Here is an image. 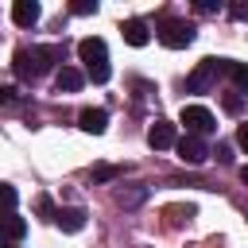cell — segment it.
Wrapping results in <instances>:
<instances>
[{"mask_svg": "<svg viewBox=\"0 0 248 248\" xmlns=\"http://www.w3.org/2000/svg\"><path fill=\"white\" fill-rule=\"evenodd\" d=\"M58 58H62L58 46H23V50H16V74L23 81H35V78L50 74Z\"/></svg>", "mask_w": 248, "mask_h": 248, "instance_id": "6da1fadb", "label": "cell"}, {"mask_svg": "<svg viewBox=\"0 0 248 248\" xmlns=\"http://www.w3.org/2000/svg\"><path fill=\"white\" fill-rule=\"evenodd\" d=\"M155 39H159L163 46H170V50H182V46H190V43H194V27H190L186 19L163 16V19L155 23Z\"/></svg>", "mask_w": 248, "mask_h": 248, "instance_id": "7a4b0ae2", "label": "cell"}, {"mask_svg": "<svg viewBox=\"0 0 248 248\" xmlns=\"http://www.w3.org/2000/svg\"><path fill=\"white\" fill-rule=\"evenodd\" d=\"M178 120H182L186 136H209V132L217 128V120H213V112H209L205 105H182Z\"/></svg>", "mask_w": 248, "mask_h": 248, "instance_id": "3957f363", "label": "cell"}, {"mask_svg": "<svg viewBox=\"0 0 248 248\" xmlns=\"http://www.w3.org/2000/svg\"><path fill=\"white\" fill-rule=\"evenodd\" d=\"M78 58L85 62V70H93V66H105V62H108V46H105V39H97V35L81 39V43H78Z\"/></svg>", "mask_w": 248, "mask_h": 248, "instance_id": "277c9868", "label": "cell"}, {"mask_svg": "<svg viewBox=\"0 0 248 248\" xmlns=\"http://www.w3.org/2000/svg\"><path fill=\"white\" fill-rule=\"evenodd\" d=\"M174 151H178V159H182V163H190V167H198V163H205V159H209V147H205V140H202V136H182V140L174 143Z\"/></svg>", "mask_w": 248, "mask_h": 248, "instance_id": "5b68a950", "label": "cell"}, {"mask_svg": "<svg viewBox=\"0 0 248 248\" xmlns=\"http://www.w3.org/2000/svg\"><path fill=\"white\" fill-rule=\"evenodd\" d=\"M147 143H151L155 151H167V147H174V143H178V132H174V124H170V120H155V124L147 128Z\"/></svg>", "mask_w": 248, "mask_h": 248, "instance_id": "8992f818", "label": "cell"}, {"mask_svg": "<svg viewBox=\"0 0 248 248\" xmlns=\"http://www.w3.org/2000/svg\"><path fill=\"white\" fill-rule=\"evenodd\" d=\"M213 78H217V58H202V62L194 66V74L186 78V89H190V93H202Z\"/></svg>", "mask_w": 248, "mask_h": 248, "instance_id": "52a82bcc", "label": "cell"}, {"mask_svg": "<svg viewBox=\"0 0 248 248\" xmlns=\"http://www.w3.org/2000/svg\"><path fill=\"white\" fill-rule=\"evenodd\" d=\"M27 236V221L16 213H0V244H19Z\"/></svg>", "mask_w": 248, "mask_h": 248, "instance_id": "ba28073f", "label": "cell"}, {"mask_svg": "<svg viewBox=\"0 0 248 248\" xmlns=\"http://www.w3.org/2000/svg\"><path fill=\"white\" fill-rule=\"evenodd\" d=\"M39 16H43V12H39L35 0H16V4H12V23H16V27H35Z\"/></svg>", "mask_w": 248, "mask_h": 248, "instance_id": "9c48e42d", "label": "cell"}, {"mask_svg": "<svg viewBox=\"0 0 248 248\" xmlns=\"http://www.w3.org/2000/svg\"><path fill=\"white\" fill-rule=\"evenodd\" d=\"M120 35H124L128 46H147V43H151V31H147L143 19H124V23H120Z\"/></svg>", "mask_w": 248, "mask_h": 248, "instance_id": "30bf717a", "label": "cell"}, {"mask_svg": "<svg viewBox=\"0 0 248 248\" xmlns=\"http://www.w3.org/2000/svg\"><path fill=\"white\" fill-rule=\"evenodd\" d=\"M81 81H85V74H81L78 66H58V70H54V85H58V93H78Z\"/></svg>", "mask_w": 248, "mask_h": 248, "instance_id": "8fae6325", "label": "cell"}, {"mask_svg": "<svg viewBox=\"0 0 248 248\" xmlns=\"http://www.w3.org/2000/svg\"><path fill=\"white\" fill-rule=\"evenodd\" d=\"M217 74H229L232 85L240 93H248V62H232V58H217Z\"/></svg>", "mask_w": 248, "mask_h": 248, "instance_id": "7c38bea8", "label": "cell"}, {"mask_svg": "<svg viewBox=\"0 0 248 248\" xmlns=\"http://www.w3.org/2000/svg\"><path fill=\"white\" fill-rule=\"evenodd\" d=\"M78 124H81V132H89V136H101V132L108 128V112H105V108H81Z\"/></svg>", "mask_w": 248, "mask_h": 248, "instance_id": "4fadbf2b", "label": "cell"}, {"mask_svg": "<svg viewBox=\"0 0 248 248\" xmlns=\"http://www.w3.org/2000/svg\"><path fill=\"white\" fill-rule=\"evenodd\" d=\"M54 225H58L62 232H81V229H85V209H78V205H74V209H58V213H54Z\"/></svg>", "mask_w": 248, "mask_h": 248, "instance_id": "5bb4252c", "label": "cell"}, {"mask_svg": "<svg viewBox=\"0 0 248 248\" xmlns=\"http://www.w3.org/2000/svg\"><path fill=\"white\" fill-rule=\"evenodd\" d=\"M143 198H147V190H143V186H136V190H116V205H124V209L140 205Z\"/></svg>", "mask_w": 248, "mask_h": 248, "instance_id": "9a60e30c", "label": "cell"}, {"mask_svg": "<svg viewBox=\"0 0 248 248\" xmlns=\"http://www.w3.org/2000/svg\"><path fill=\"white\" fill-rule=\"evenodd\" d=\"M16 202H19V190L0 182V213H16Z\"/></svg>", "mask_w": 248, "mask_h": 248, "instance_id": "2e32d148", "label": "cell"}, {"mask_svg": "<svg viewBox=\"0 0 248 248\" xmlns=\"http://www.w3.org/2000/svg\"><path fill=\"white\" fill-rule=\"evenodd\" d=\"M163 213H167V221H170V225H182V221H190V217H194V205H167Z\"/></svg>", "mask_w": 248, "mask_h": 248, "instance_id": "e0dca14e", "label": "cell"}, {"mask_svg": "<svg viewBox=\"0 0 248 248\" xmlns=\"http://www.w3.org/2000/svg\"><path fill=\"white\" fill-rule=\"evenodd\" d=\"M120 174V167H112V163H101V167H93V182H112Z\"/></svg>", "mask_w": 248, "mask_h": 248, "instance_id": "ac0fdd59", "label": "cell"}, {"mask_svg": "<svg viewBox=\"0 0 248 248\" xmlns=\"http://www.w3.org/2000/svg\"><path fill=\"white\" fill-rule=\"evenodd\" d=\"M70 12H74V16H93V12H97V0H74Z\"/></svg>", "mask_w": 248, "mask_h": 248, "instance_id": "d6986e66", "label": "cell"}, {"mask_svg": "<svg viewBox=\"0 0 248 248\" xmlns=\"http://www.w3.org/2000/svg\"><path fill=\"white\" fill-rule=\"evenodd\" d=\"M39 213H43V217H50V221H54V205H50V198H39Z\"/></svg>", "mask_w": 248, "mask_h": 248, "instance_id": "ffe728a7", "label": "cell"}, {"mask_svg": "<svg viewBox=\"0 0 248 248\" xmlns=\"http://www.w3.org/2000/svg\"><path fill=\"white\" fill-rule=\"evenodd\" d=\"M8 101H16V89L12 85H0V105H8Z\"/></svg>", "mask_w": 248, "mask_h": 248, "instance_id": "44dd1931", "label": "cell"}, {"mask_svg": "<svg viewBox=\"0 0 248 248\" xmlns=\"http://www.w3.org/2000/svg\"><path fill=\"white\" fill-rule=\"evenodd\" d=\"M236 143L248 151V124H240V128H236Z\"/></svg>", "mask_w": 248, "mask_h": 248, "instance_id": "7402d4cb", "label": "cell"}, {"mask_svg": "<svg viewBox=\"0 0 248 248\" xmlns=\"http://www.w3.org/2000/svg\"><path fill=\"white\" fill-rule=\"evenodd\" d=\"M225 108L229 112H240V97H225Z\"/></svg>", "mask_w": 248, "mask_h": 248, "instance_id": "603a6c76", "label": "cell"}, {"mask_svg": "<svg viewBox=\"0 0 248 248\" xmlns=\"http://www.w3.org/2000/svg\"><path fill=\"white\" fill-rule=\"evenodd\" d=\"M240 178H244V186H248V163H244V167H240Z\"/></svg>", "mask_w": 248, "mask_h": 248, "instance_id": "cb8c5ba5", "label": "cell"}]
</instances>
